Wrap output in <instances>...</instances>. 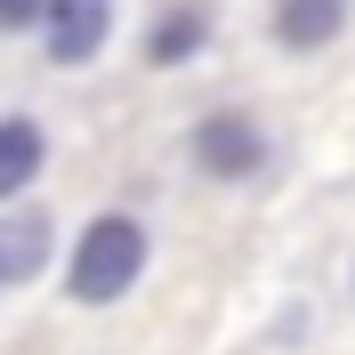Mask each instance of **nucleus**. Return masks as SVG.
<instances>
[{
  "instance_id": "obj_1",
  "label": "nucleus",
  "mask_w": 355,
  "mask_h": 355,
  "mask_svg": "<svg viewBox=\"0 0 355 355\" xmlns=\"http://www.w3.org/2000/svg\"><path fill=\"white\" fill-rule=\"evenodd\" d=\"M146 275V226L105 210V218H89V234L73 243V266H65V291L81 307H113L121 291Z\"/></svg>"
},
{
  "instance_id": "obj_2",
  "label": "nucleus",
  "mask_w": 355,
  "mask_h": 355,
  "mask_svg": "<svg viewBox=\"0 0 355 355\" xmlns=\"http://www.w3.org/2000/svg\"><path fill=\"white\" fill-rule=\"evenodd\" d=\"M41 33H49V57L57 65H89L97 49H105L113 17H105V0H41Z\"/></svg>"
},
{
  "instance_id": "obj_3",
  "label": "nucleus",
  "mask_w": 355,
  "mask_h": 355,
  "mask_svg": "<svg viewBox=\"0 0 355 355\" xmlns=\"http://www.w3.org/2000/svg\"><path fill=\"white\" fill-rule=\"evenodd\" d=\"M194 162L210 178H250L266 162V137L250 130V113H210V121L194 130Z\"/></svg>"
},
{
  "instance_id": "obj_4",
  "label": "nucleus",
  "mask_w": 355,
  "mask_h": 355,
  "mask_svg": "<svg viewBox=\"0 0 355 355\" xmlns=\"http://www.w3.org/2000/svg\"><path fill=\"white\" fill-rule=\"evenodd\" d=\"M347 24V0H275V41L283 49H323L339 41Z\"/></svg>"
},
{
  "instance_id": "obj_5",
  "label": "nucleus",
  "mask_w": 355,
  "mask_h": 355,
  "mask_svg": "<svg viewBox=\"0 0 355 355\" xmlns=\"http://www.w3.org/2000/svg\"><path fill=\"white\" fill-rule=\"evenodd\" d=\"M41 162H49V137L33 130V121H17V113H8V121H0V202L24 194V186L41 178Z\"/></svg>"
},
{
  "instance_id": "obj_6",
  "label": "nucleus",
  "mask_w": 355,
  "mask_h": 355,
  "mask_svg": "<svg viewBox=\"0 0 355 355\" xmlns=\"http://www.w3.org/2000/svg\"><path fill=\"white\" fill-rule=\"evenodd\" d=\"M202 41H210V17H202V8H170V17H154V33H146V57H154V65H186Z\"/></svg>"
},
{
  "instance_id": "obj_7",
  "label": "nucleus",
  "mask_w": 355,
  "mask_h": 355,
  "mask_svg": "<svg viewBox=\"0 0 355 355\" xmlns=\"http://www.w3.org/2000/svg\"><path fill=\"white\" fill-rule=\"evenodd\" d=\"M41 259H49V218H8L0 226V283L41 275Z\"/></svg>"
},
{
  "instance_id": "obj_8",
  "label": "nucleus",
  "mask_w": 355,
  "mask_h": 355,
  "mask_svg": "<svg viewBox=\"0 0 355 355\" xmlns=\"http://www.w3.org/2000/svg\"><path fill=\"white\" fill-rule=\"evenodd\" d=\"M24 24H41V0H0V33H24Z\"/></svg>"
}]
</instances>
